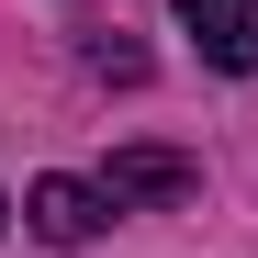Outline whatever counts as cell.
Masks as SVG:
<instances>
[{"instance_id":"7a4b0ae2","label":"cell","mask_w":258,"mask_h":258,"mask_svg":"<svg viewBox=\"0 0 258 258\" xmlns=\"http://www.w3.org/2000/svg\"><path fill=\"white\" fill-rule=\"evenodd\" d=\"M180 23L213 68H258V0H180Z\"/></svg>"},{"instance_id":"6da1fadb","label":"cell","mask_w":258,"mask_h":258,"mask_svg":"<svg viewBox=\"0 0 258 258\" xmlns=\"http://www.w3.org/2000/svg\"><path fill=\"white\" fill-rule=\"evenodd\" d=\"M101 213H112V191H90V180H34L23 191V225L45 236V247H90Z\"/></svg>"},{"instance_id":"277c9868","label":"cell","mask_w":258,"mask_h":258,"mask_svg":"<svg viewBox=\"0 0 258 258\" xmlns=\"http://www.w3.org/2000/svg\"><path fill=\"white\" fill-rule=\"evenodd\" d=\"M0 213H12V202H0Z\"/></svg>"},{"instance_id":"3957f363","label":"cell","mask_w":258,"mask_h":258,"mask_svg":"<svg viewBox=\"0 0 258 258\" xmlns=\"http://www.w3.org/2000/svg\"><path fill=\"white\" fill-rule=\"evenodd\" d=\"M112 202H180L191 191V157H168V146H135V157H112Z\"/></svg>"}]
</instances>
